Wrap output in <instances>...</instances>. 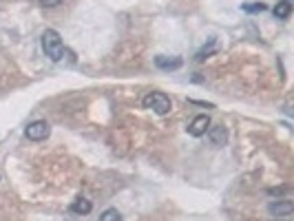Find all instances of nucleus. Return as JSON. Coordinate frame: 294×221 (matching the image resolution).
Listing matches in <instances>:
<instances>
[{"instance_id":"2","label":"nucleus","mask_w":294,"mask_h":221,"mask_svg":"<svg viewBox=\"0 0 294 221\" xmlns=\"http://www.w3.org/2000/svg\"><path fill=\"white\" fill-rule=\"evenodd\" d=\"M142 104L149 110H155L159 115H166L170 110V97L166 93H159V91H153V93H146Z\"/></svg>"},{"instance_id":"8","label":"nucleus","mask_w":294,"mask_h":221,"mask_svg":"<svg viewBox=\"0 0 294 221\" xmlns=\"http://www.w3.org/2000/svg\"><path fill=\"white\" fill-rule=\"evenodd\" d=\"M292 14V5H290V0H281V3L274 7V16L281 18V20H287Z\"/></svg>"},{"instance_id":"3","label":"nucleus","mask_w":294,"mask_h":221,"mask_svg":"<svg viewBox=\"0 0 294 221\" xmlns=\"http://www.w3.org/2000/svg\"><path fill=\"white\" fill-rule=\"evenodd\" d=\"M24 135H27L29 139H33V142H42V139H47L49 135H51V126H49L45 120H35L27 126Z\"/></svg>"},{"instance_id":"7","label":"nucleus","mask_w":294,"mask_h":221,"mask_svg":"<svg viewBox=\"0 0 294 221\" xmlns=\"http://www.w3.org/2000/svg\"><path fill=\"white\" fill-rule=\"evenodd\" d=\"M208 139L212 142V146H224L226 139H228V133H226L224 126H208Z\"/></svg>"},{"instance_id":"11","label":"nucleus","mask_w":294,"mask_h":221,"mask_svg":"<svg viewBox=\"0 0 294 221\" xmlns=\"http://www.w3.org/2000/svg\"><path fill=\"white\" fill-rule=\"evenodd\" d=\"M243 11H248V14H256V11H266V5H263V3H252V5H243Z\"/></svg>"},{"instance_id":"6","label":"nucleus","mask_w":294,"mask_h":221,"mask_svg":"<svg viewBox=\"0 0 294 221\" xmlns=\"http://www.w3.org/2000/svg\"><path fill=\"white\" fill-rule=\"evenodd\" d=\"M181 64H183L181 58H166V55H157L155 58V66L162 71H177L181 69Z\"/></svg>"},{"instance_id":"4","label":"nucleus","mask_w":294,"mask_h":221,"mask_svg":"<svg viewBox=\"0 0 294 221\" xmlns=\"http://www.w3.org/2000/svg\"><path fill=\"white\" fill-rule=\"evenodd\" d=\"M208 126H210V118H208V115H197V118L191 122V126H188V133H191L193 137H201V135H206Z\"/></svg>"},{"instance_id":"9","label":"nucleus","mask_w":294,"mask_h":221,"mask_svg":"<svg viewBox=\"0 0 294 221\" xmlns=\"http://www.w3.org/2000/svg\"><path fill=\"white\" fill-rule=\"evenodd\" d=\"M91 208H93V206H91V201H89V199H82V197L76 199V201L71 204V210L76 212V214H89Z\"/></svg>"},{"instance_id":"12","label":"nucleus","mask_w":294,"mask_h":221,"mask_svg":"<svg viewBox=\"0 0 294 221\" xmlns=\"http://www.w3.org/2000/svg\"><path fill=\"white\" fill-rule=\"evenodd\" d=\"M60 3H62V0H40L42 7H58Z\"/></svg>"},{"instance_id":"5","label":"nucleus","mask_w":294,"mask_h":221,"mask_svg":"<svg viewBox=\"0 0 294 221\" xmlns=\"http://www.w3.org/2000/svg\"><path fill=\"white\" fill-rule=\"evenodd\" d=\"M268 210L274 217H290L292 210H294V204L290 199H283V201H272L270 206H268Z\"/></svg>"},{"instance_id":"10","label":"nucleus","mask_w":294,"mask_h":221,"mask_svg":"<svg viewBox=\"0 0 294 221\" xmlns=\"http://www.w3.org/2000/svg\"><path fill=\"white\" fill-rule=\"evenodd\" d=\"M100 221H124V219H122V214L115 208H108V210H104L100 214Z\"/></svg>"},{"instance_id":"1","label":"nucleus","mask_w":294,"mask_h":221,"mask_svg":"<svg viewBox=\"0 0 294 221\" xmlns=\"http://www.w3.org/2000/svg\"><path fill=\"white\" fill-rule=\"evenodd\" d=\"M42 51L47 53L49 60H53V62H60L64 55V45H62V38H60V33L56 29H47L45 33H42Z\"/></svg>"}]
</instances>
